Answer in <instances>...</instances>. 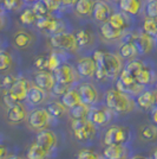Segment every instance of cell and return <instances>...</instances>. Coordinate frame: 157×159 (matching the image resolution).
Instances as JSON below:
<instances>
[{
	"mask_svg": "<svg viewBox=\"0 0 157 159\" xmlns=\"http://www.w3.org/2000/svg\"><path fill=\"white\" fill-rule=\"evenodd\" d=\"M92 58L96 62V79L103 81L105 79H116L122 73V61L116 53L106 52L103 50H96Z\"/></svg>",
	"mask_w": 157,
	"mask_h": 159,
	"instance_id": "1",
	"label": "cell"
},
{
	"mask_svg": "<svg viewBox=\"0 0 157 159\" xmlns=\"http://www.w3.org/2000/svg\"><path fill=\"white\" fill-rule=\"evenodd\" d=\"M105 105L113 113L125 114L135 109L136 100L130 95L118 90L117 88H111L105 94Z\"/></svg>",
	"mask_w": 157,
	"mask_h": 159,
	"instance_id": "2",
	"label": "cell"
},
{
	"mask_svg": "<svg viewBox=\"0 0 157 159\" xmlns=\"http://www.w3.org/2000/svg\"><path fill=\"white\" fill-rule=\"evenodd\" d=\"M71 128L73 137L78 141H90L97 134V126L89 119L72 120Z\"/></svg>",
	"mask_w": 157,
	"mask_h": 159,
	"instance_id": "3",
	"label": "cell"
},
{
	"mask_svg": "<svg viewBox=\"0 0 157 159\" xmlns=\"http://www.w3.org/2000/svg\"><path fill=\"white\" fill-rule=\"evenodd\" d=\"M50 43L54 49L64 50V51H76L79 47L76 34L70 32L52 34L50 38Z\"/></svg>",
	"mask_w": 157,
	"mask_h": 159,
	"instance_id": "4",
	"label": "cell"
},
{
	"mask_svg": "<svg viewBox=\"0 0 157 159\" xmlns=\"http://www.w3.org/2000/svg\"><path fill=\"white\" fill-rule=\"evenodd\" d=\"M103 140L106 146L125 145V143L129 140L128 128L123 126H118V125H112L105 131Z\"/></svg>",
	"mask_w": 157,
	"mask_h": 159,
	"instance_id": "5",
	"label": "cell"
},
{
	"mask_svg": "<svg viewBox=\"0 0 157 159\" xmlns=\"http://www.w3.org/2000/svg\"><path fill=\"white\" fill-rule=\"evenodd\" d=\"M31 88L32 87L30 84V82L25 77H18L13 86L7 92H5V94L8 95L15 103H21L23 101H25L27 99Z\"/></svg>",
	"mask_w": 157,
	"mask_h": 159,
	"instance_id": "6",
	"label": "cell"
},
{
	"mask_svg": "<svg viewBox=\"0 0 157 159\" xmlns=\"http://www.w3.org/2000/svg\"><path fill=\"white\" fill-rule=\"evenodd\" d=\"M51 118L52 116L50 115L46 108H36L28 115V124L33 129H37L40 132V131L47 129Z\"/></svg>",
	"mask_w": 157,
	"mask_h": 159,
	"instance_id": "7",
	"label": "cell"
},
{
	"mask_svg": "<svg viewBox=\"0 0 157 159\" xmlns=\"http://www.w3.org/2000/svg\"><path fill=\"white\" fill-rule=\"evenodd\" d=\"M36 144L43 147L47 152H52L58 145V138L57 134L51 129H44L38 132L36 137Z\"/></svg>",
	"mask_w": 157,
	"mask_h": 159,
	"instance_id": "8",
	"label": "cell"
},
{
	"mask_svg": "<svg viewBox=\"0 0 157 159\" xmlns=\"http://www.w3.org/2000/svg\"><path fill=\"white\" fill-rule=\"evenodd\" d=\"M112 111L106 106L102 107H91L87 119L93 122L96 126H104L111 119Z\"/></svg>",
	"mask_w": 157,
	"mask_h": 159,
	"instance_id": "9",
	"label": "cell"
},
{
	"mask_svg": "<svg viewBox=\"0 0 157 159\" xmlns=\"http://www.w3.org/2000/svg\"><path fill=\"white\" fill-rule=\"evenodd\" d=\"M53 74H54L56 81L58 83L65 84V86H71L72 83H74L76 80H77L76 70L67 63H63Z\"/></svg>",
	"mask_w": 157,
	"mask_h": 159,
	"instance_id": "10",
	"label": "cell"
},
{
	"mask_svg": "<svg viewBox=\"0 0 157 159\" xmlns=\"http://www.w3.org/2000/svg\"><path fill=\"white\" fill-rule=\"evenodd\" d=\"M79 92V95L82 98V102L85 103L87 106H92L98 101V92L96 89V87L89 83V82H83L80 83L79 87L77 88Z\"/></svg>",
	"mask_w": 157,
	"mask_h": 159,
	"instance_id": "11",
	"label": "cell"
},
{
	"mask_svg": "<svg viewBox=\"0 0 157 159\" xmlns=\"http://www.w3.org/2000/svg\"><path fill=\"white\" fill-rule=\"evenodd\" d=\"M34 83L44 92H50V90L52 92L57 81L54 77V74L49 70H44V71H38L34 75Z\"/></svg>",
	"mask_w": 157,
	"mask_h": 159,
	"instance_id": "12",
	"label": "cell"
},
{
	"mask_svg": "<svg viewBox=\"0 0 157 159\" xmlns=\"http://www.w3.org/2000/svg\"><path fill=\"white\" fill-rule=\"evenodd\" d=\"M92 16H93V19L98 23H102V24L108 23L110 17L112 16L111 7L103 0H97V1H95Z\"/></svg>",
	"mask_w": 157,
	"mask_h": 159,
	"instance_id": "13",
	"label": "cell"
},
{
	"mask_svg": "<svg viewBox=\"0 0 157 159\" xmlns=\"http://www.w3.org/2000/svg\"><path fill=\"white\" fill-rule=\"evenodd\" d=\"M96 62L93 61L92 57H82L79 58L77 62V73L82 76V77H92L96 74Z\"/></svg>",
	"mask_w": 157,
	"mask_h": 159,
	"instance_id": "14",
	"label": "cell"
},
{
	"mask_svg": "<svg viewBox=\"0 0 157 159\" xmlns=\"http://www.w3.org/2000/svg\"><path fill=\"white\" fill-rule=\"evenodd\" d=\"M136 105L144 111L154 109L156 107V90H144L136 98Z\"/></svg>",
	"mask_w": 157,
	"mask_h": 159,
	"instance_id": "15",
	"label": "cell"
},
{
	"mask_svg": "<svg viewBox=\"0 0 157 159\" xmlns=\"http://www.w3.org/2000/svg\"><path fill=\"white\" fill-rule=\"evenodd\" d=\"M136 43L138 51L141 53H149L150 51H152V49L155 47V37H152L148 33L143 32L138 33V36L136 37V39L134 40Z\"/></svg>",
	"mask_w": 157,
	"mask_h": 159,
	"instance_id": "16",
	"label": "cell"
},
{
	"mask_svg": "<svg viewBox=\"0 0 157 159\" xmlns=\"http://www.w3.org/2000/svg\"><path fill=\"white\" fill-rule=\"evenodd\" d=\"M6 116L11 124H20L26 119L27 111L23 103H17L14 106L7 108Z\"/></svg>",
	"mask_w": 157,
	"mask_h": 159,
	"instance_id": "17",
	"label": "cell"
},
{
	"mask_svg": "<svg viewBox=\"0 0 157 159\" xmlns=\"http://www.w3.org/2000/svg\"><path fill=\"white\" fill-rule=\"evenodd\" d=\"M105 159H128L129 152L125 145L106 146L104 150Z\"/></svg>",
	"mask_w": 157,
	"mask_h": 159,
	"instance_id": "18",
	"label": "cell"
},
{
	"mask_svg": "<svg viewBox=\"0 0 157 159\" xmlns=\"http://www.w3.org/2000/svg\"><path fill=\"white\" fill-rule=\"evenodd\" d=\"M118 6L123 13L137 16L142 10V0H119Z\"/></svg>",
	"mask_w": 157,
	"mask_h": 159,
	"instance_id": "19",
	"label": "cell"
},
{
	"mask_svg": "<svg viewBox=\"0 0 157 159\" xmlns=\"http://www.w3.org/2000/svg\"><path fill=\"white\" fill-rule=\"evenodd\" d=\"M33 42V36L26 30H19L13 36V43L18 49H25L31 45Z\"/></svg>",
	"mask_w": 157,
	"mask_h": 159,
	"instance_id": "20",
	"label": "cell"
},
{
	"mask_svg": "<svg viewBox=\"0 0 157 159\" xmlns=\"http://www.w3.org/2000/svg\"><path fill=\"white\" fill-rule=\"evenodd\" d=\"M62 102L64 103V106L69 109H72L73 107L78 106L79 103H82V98L79 95L78 89L71 88L67 93H65L62 96Z\"/></svg>",
	"mask_w": 157,
	"mask_h": 159,
	"instance_id": "21",
	"label": "cell"
},
{
	"mask_svg": "<svg viewBox=\"0 0 157 159\" xmlns=\"http://www.w3.org/2000/svg\"><path fill=\"white\" fill-rule=\"evenodd\" d=\"M138 52L139 51H138L137 47H136V43L134 40H128V42L123 43L119 47V55H121V57L126 58V60L134 58Z\"/></svg>",
	"mask_w": 157,
	"mask_h": 159,
	"instance_id": "22",
	"label": "cell"
},
{
	"mask_svg": "<svg viewBox=\"0 0 157 159\" xmlns=\"http://www.w3.org/2000/svg\"><path fill=\"white\" fill-rule=\"evenodd\" d=\"M99 31H100V33H102L103 38L106 40L118 39V38H121L122 34H123V31H119V30H117V29L112 27L109 23L102 24L100 27H99Z\"/></svg>",
	"mask_w": 157,
	"mask_h": 159,
	"instance_id": "23",
	"label": "cell"
},
{
	"mask_svg": "<svg viewBox=\"0 0 157 159\" xmlns=\"http://www.w3.org/2000/svg\"><path fill=\"white\" fill-rule=\"evenodd\" d=\"M95 1L93 0H76L74 10L80 16H89L93 12Z\"/></svg>",
	"mask_w": 157,
	"mask_h": 159,
	"instance_id": "24",
	"label": "cell"
},
{
	"mask_svg": "<svg viewBox=\"0 0 157 159\" xmlns=\"http://www.w3.org/2000/svg\"><path fill=\"white\" fill-rule=\"evenodd\" d=\"M76 38L79 47H89L93 42V33L89 29H80L76 32Z\"/></svg>",
	"mask_w": 157,
	"mask_h": 159,
	"instance_id": "25",
	"label": "cell"
},
{
	"mask_svg": "<svg viewBox=\"0 0 157 159\" xmlns=\"http://www.w3.org/2000/svg\"><path fill=\"white\" fill-rule=\"evenodd\" d=\"M27 159H49L50 157V152H47L43 147L37 145L36 143L30 146L28 151L26 154Z\"/></svg>",
	"mask_w": 157,
	"mask_h": 159,
	"instance_id": "26",
	"label": "cell"
},
{
	"mask_svg": "<svg viewBox=\"0 0 157 159\" xmlns=\"http://www.w3.org/2000/svg\"><path fill=\"white\" fill-rule=\"evenodd\" d=\"M91 107L85 105V103H79L78 106L73 107L70 109V115L72 116L73 120H79V119H87L89 113H90Z\"/></svg>",
	"mask_w": 157,
	"mask_h": 159,
	"instance_id": "27",
	"label": "cell"
},
{
	"mask_svg": "<svg viewBox=\"0 0 157 159\" xmlns=\"http://www.w3.org/2000/svg\"><path fill=\"white\" fill-rule=\"evenodd\" d=\"M46 109H47V112L50 113V115L54 118V119H58L60 116H63L66 112V107L64 106V103L60 101H52V102H50L47 107H46Z\"/></svg>",
	"mask_w": 157,
	"mask_h": 159,
	"instance_id": "28",
	"label": "cell"
},
{
	"mask_svg": "<svg viewBox=\"0 0 157 159\" xmlns=\"http://www.w3.org/2000/svg\"><path fill=\"white\" fill-rule=\"evenodd\" d=\"M112 27L117 29L119 31H124L126 26H128V23H126V18L123 13L121 12H115L112 13V16L110 17V19L108 21Z\"/></svg>",
	"mask_w": 157,
	"mask_h": 159,
	"instance_id": "29",
	"label": "cell"
},
{
	"mask_svg": "<svg viewBox=\"0 0 157 159\" xmlns=\"http://www.w3.org/2000/svg\"><path fill=\"white\" fill-rule=\"evenodd\" d=\"M136 80H137V82L139 84L148 86V84L152 83V81H154V73H152V70H151L150 68L143 66L142 69L138 71Z\"/></svg>",
	"mask_w": 157,
	"mask_h": 159,
	"instance_id": "30",
	"label": "cell"
},
{
	"mask_svg": "<svg viewBox=\"0 0 157 159\" xmlns=\"http://www.w3.org/2000/svg\"><path fill=\"white\" fill-rule=\"evenodd\" d=\"M45 99V92L43 89L38 88L37 86L32 87L30 89V93L27 96V100L30 101L31 105H39Z\"/></svg>",
	"mask_w": 157,
	"mask_h": 159,
	"instance_id": "31",
	"label": "cell"
},
{
	"mask_svg": "<svg viewBox=\"0 0 157 159\" xmlns=\"http://www.w3.org/2000/svg\"><path fill=\"white\" fill-rule=\"evenodd\" d=\"M141 135L146 141H157V126L156 125H144L141 127Z\"/></svg>",
	"mask_w": 157,
	"mask_h": 159,
	"instance_id": "32",
	"label": "cell"
},
{
	"mask_svg": "<svg viewBox=\"0 0 157 159\" xmlns=\"http://www.w3.org/2000/svg\"><path fill=\"white\" fill-rule=\"evenodd\" d=\"M19 19L21 21V24H24V25H31L33 23H37L38 17H37V14L34 13V11H33L32 8H25L20 13Z\"/></svg>",
	"mask_w": 157,
	"mask_h": 159,
	"instance_id": "33",
	"label": "cell"
},
{
	"mask_svg": "<svg viewBox=\"0 0 157 159\" xmlns=\"http://www.w3.org/2000/svg\"><path fill=\"white\" fill-rule=\"evenodd\" d=\"M143 31L152 37H157V19L156 18H145L143 23Z\"/></svg>",
	"mask_w": 157,
	"mask_h": 159,
	"instance_id": "34",
	"label": "cell"
},
{
	"mask_svg": "<svg viewBox=\"0 0 157 159\" xmlns=\"http://www.w3.org/2000/svg\"><path fill=\"white\" fill-rule=\"evenodd\" d=\"M62 66V58L59 57L57 52H51L49 55V60H47V70L54 73L59 66Z\"/></svg>",
	"mask_w": 157,
	"mask_h": 159,
	"instance_id": "35",
	"label": "cell"
},
{
	"mask_svg": "<svg viewBox=\"0 0 157 159\" xmlns=\"http://www.w3.org/2000/svg\"><path fill=\"white\" fill-rule=\"evenodd\" d=\"M65 24L64 21L60 19H57V18H53L52 21H51V25L49 27V32L52 33V34H58V33H63L66 32L65 31Z\"/></svg>",
	"mask_w": 157,
	"mask_h": 159,
	"instance_id": "36",
	"label": "cell"
},
{
	"mask_svg": "<svg viewBox=\"0 0 157 159\" xmlns=\"http://www.w3.org/2000/svg\"><path fill=\"white\" fill-rule=\"evenodd\" d=\"M32 10L34 11V13L37 14V17H38V18L49 16V11H50V10L47 8V6H46V4L43 1V0H38V1H36V2L33 4Z\"/></svg>",
	"mask_w": 157,
	"mask_h": 159,
	"instance_id": "37",
	"label": "cell"
},
{
	"mask_svg": "<svg viewBox=\"0 0 157 159\" xmlns=\"http://www.w3.org/2000/svg\"><path fill=\"white\" fill-rule=\"evenodd\" d=\"M144 12L148 18H156L157 19V0H149L145 4Z\"/></svg>",
	"mask_w": 157,
	"mask_h": 159,
	"instance_id": "38",
	"label": "cell"
},
{
	"mask_svg": "<svg viewBox=\"0 0 157 159\" xmlns=\"http://www.w3.org/2000/svg\"><path fill=\"white\" fill-rule=\"evenodd\" d=\"M11 66H12V57H11V55H10V52L2 50L1 53H0V70L5 71Z\"/></svg>",
	"mask_w": 157,
	"mask_h": 159,
	"instance_id": "39",
	"label": "cell"
},
{
	"mask_svg": "<svg viewBox=\"0 0 157 159\" xmlns=\"http://www.w3.org/2000/svg\"><path fill=\"white\" fill-rule=\"evenodd\" d=\"M47 60H49V55H39V56H37L34 58V66L39 71L47 70Z\"/></svg>",
	"mask_w": 157,
	"mask_h": 159,
	"instance_id": "40",
	"label": "cell"
},
{
	"mask_svg": "<svg viewBox=\"0 0 157 159\" xmlns=\"http://www.w3.org/2000/svg\"><path fill=\"white\" fill-rule=\"evenodd\" d=\"M77 159H102L97 152L85 148V150H82L77 156Z\"/></svg>",
	"mask_w": 157,
	"mask_h": 159,
	"instance_id": "41",
	"label": "cell"
},
{
	"mask_svg": "<svg viewBox=\"0 0 157 159\" xmlns=\"http://www.w3.org/2000/svg\"><path fill=\"white\" fill-rule=\"evenodd\" d=\"M52 17H50V16H46V17H40L37 19V23H36V25L37 27L39 29V30H46V31H49V27L51 25V21H52Z\"/></svg>",
	"mask_w": 157,
	"mask_h": 159,
	"instance_id": "42",
	"label": "cell"
},
{
	"mask_svg": "<svg viewBox=\"0 0 157 159\" xmlns=\"http://www.w3.org/2000/svg\"><path fill=\"white\" fill-rule=\"evenodd\" d=\"M24 0H2V4L6 10L12 11V10H17L23 5Z\"/></svg>",
	"mask_w": 157,
	"mask_h": 159,
	"instance_id": "43",
	"label": "cell"
},
{
	"mask_svg": "<svg viewBox=\"0 0 157 159\" xmlns=\"http://www.w3.org/2000/svg\"><path fill=\"white\" fill-rule=\"evenodd\" d=\"M70 89H71L70 86H65V84H62V83H58V82H57L52 92H53V94L57 95V96H63V95L65 93H67Z\"/></svg>",
	"mask_w": 157,
	"mask_h": 159,
	"instance_id": "44",
	"label": "cell"
},
{
	"mask_svg": "<svg viewBox=\"0 0 157 159\" xmlns=\"http://www.w3.org/2000/svg\"><path fill=\"white\" fill-rule=\"evenodd\" d=\"M17 79H18V77H14L13 75H6V76H4L2 82H1L2 88L7 92V90H8V89L14 84V82L17 81Z\"/></svg>",
	"mask_w": 157,
	"mask_h": 159,
	"instance_id": "45",
	"label": "cell"
},
{
	"mask_svg": "<svg viewBox=\"0 0 157 159\" xmlns=\"http://www.w3.org/2000/svg\"><path fill=\"white\" fill-rule=\"evenodd\" d=\"M50 11H56L62 6V0H43Z\"/></svg>",
	"mask_w": 157,
	"mask_h": 159,
	"instance_id": "46",
	"label": "cell"
},
{
	"mask_svg": "<svg viewBox=\"0 0 157 159\" xmlns=\"http://www.w3.org/2000/svg\"><path fill=\"white\" fill-rule=\"evenodd\" d=\"M10 157L8 154V150L5 145H1L0 146V159H7Z\"/></svg>",
	"mask_w": 157,
	"mask_h": 159,
	"instance_id": "47",
	"label": "cell"
},
{
	"mask_svg": "<svg viewBox=\"0 0 157 159\" xmlns=\"http://www.w3.org/2000/svg\"><path fill=\"white\" fill-rule=\"evenodd\" d=\"M151 120H152L154 125L157 126V107H155V108L152 109V112H151Z\"/></svg>",
	"mask_w": 157,
	"mask_h": 159,
	"instance_id": "48",
	"label": "cell"
},
{
	"mask_svg": "<svg viewBox=\"0 0 157 159\" xmlns=\"http://www.w3.org/2000/svg\"><path fill=\"white\" fill-rule=\"evenodd\" d=\"M74 2H76V0H62V5L63 6H74Z\"/></svg>",
	"mask_w": 157,
	"mask_h": 159,
	"instance_id": "49",
	"label": "cell"
},
{
	"mask_svg": "<svg viewBox=\"0 0 157 159\" xmlns=\"http://www.w3.org/2000/svg\"><path fill=\"white\" fill-rule=\"evenodd\" d=\"M129 159H149V158L144 157V156H142V154H135V156H132V157H130Z\"/></svg>",
	"mask_w": 157,
	"mask_h": 159,
	"instance_id": "50",
	"label": "cell"
},
{
	"mask_svg": "<svg viewBox=\"0 0 157 159\" xmlns=\"http://www.w3.org/2000/svg\"><path fill=\"white\" fill-rule=\"evenodd\" d=\"M7 159H23V158H21V157H19V156H15V154H11V156H10Z\"/></svg>",
	"mask_w": 157,
	"mask_h": 159,
	"instance_id": "51",
	"label": "cell"
},
{
	"mask_svg": "<svg viewBox=\"0 0 157 159\" xmlns=\"http://www.w3.org/2000/svg\"><path fill=\"white\" fill-rule=\"evenodd\" d=\"M152 159H157V148L154 151V154H152Z\"/></svg>",
	"mask_w": 157,
	"mask_h": 159,
	"instance_id": "52",
	"label": "cell"
},
{
	"mask_svg": "<svg viewBox=\"0 0 157 159\" xmlns=\"http://www.w3.org/2000/svg\"><path fill=\"white\" fill-rule=\"evenodd\" d=\"M24 1H26V2H36V1H38V0H24Z\"/></svg>",
	"mask_w": 157,
	"mask_h": 159,
	"instance_id": "53",
	"label": "cell"
},
{
	"mask_svg": "<svg viewBox=\"0 0 157 159\" xmlns=\"http://www.w3.org/2000/svg\"><path fill=\"white\" fill-rule=\"evenodd\" d=\"M156 107H157V90H156Z\"/></svg>",
	"mask_w": 157,
	"mask_h": 159,
	"instance_id": "54",
	"label": "cell"
}]
</instances>
